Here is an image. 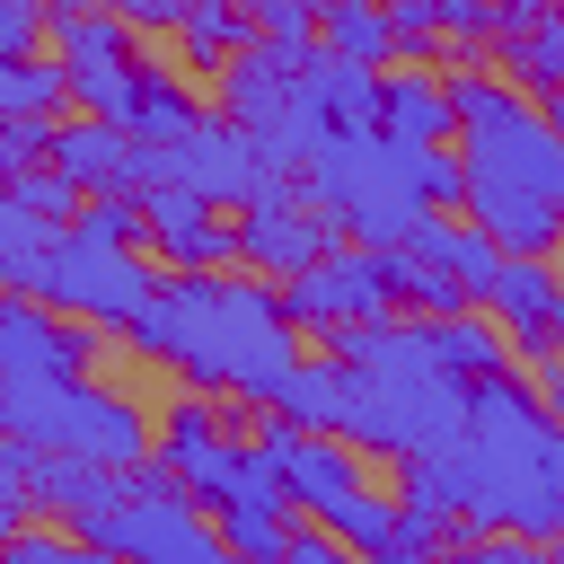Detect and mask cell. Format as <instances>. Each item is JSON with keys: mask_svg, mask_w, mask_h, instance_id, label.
I'll return each instance as SVG.
<instances>
[{"mask_svg": "<svg viewBox=\"0 0 564 564\" xmlns=\"http://www.w3.org/2000/svg\"><path fill=\"white\" fill-rule=\"evenodd\" d=\"M308 62H317V53H291V44H264V35H256V53H238V62L220 70V115L247 123V141L264 150L273 176H300L308 150L335 132L326 106H317V88H308Z\"/></svg>", "mask_w": 564, "mask_h": 564, "instance_id": "7", "label": "cell"}, {"mask_svg": "<svg viewBox=\"0 0 564 564\" xmlns=\"http://www.w3.org/2000/svg\"><path fill=\"white\" fill-rule=\"evenodd\" d=\"M458 538H467V520H449V511H432V502H405V494H397L388 529H379L361 555H370V564H441Z\"/></svg>", "mask_w": 564, "mask_h": 564, "instance_id": "20", "label": "cell"}, {"mask_svg": "<svg viewBox=\"0 0 564 564\" xmlns=\"http://www.w3.org/2000/svg\"><path fill=\"white\" fill-rule=\"evenodd\" d=\"M0 564H123V555H115V546H97L88 529H70V520H62V529H18V538L0 546Z\"/></svg>", "mask_w": 564, "mask_h": 564, "instance_id": "25", "label": "cell"}, {"mask_svg": "<svg viewBox=\"0 0 564 564\" xmlns=\"http://www.w3.org/2000/svg\"><path fill=\"white\" fill-rule=\"evenodd\" d=\"M555 564H564V546H555Z\"/></svg>", "mask_w": 564, "mask_h": 564, "instance_id": "34", "label": "cell"}, {"mask_svg": "<svg viewBox=\"0 0 564 564\" xmlns=\"http://www.w3.org/2000/svg\"><path fill=\"white\" fill-rule=\"evenodd\" d=\"M0 432L88 458V467H141L159 458V414H141V397L106 388V379H9L0 388Z\"/></svg>", "mask_w": 564, "mask_h": 564, "instance_id": "4", "label": "cell"}, {"mask_svg": "<svg viewBox=\"0 0 564 564\" xmlns=\"http://www.w3.org/2000/svg\"><path fill=\"white\" fill-rule=\"evenodd\" d=\"M247 9H264V0H247Z\"/></svg>", "mask_w": 564, "mask_h": 564, "instance_id": "36", "label": "cell"}, {"mask_svg": "<svg viewBox=\"0 0 564 564\" xmlns=\"http://www.w3.org/2000/svg\"><path fill=\"white\" fill-rule=\"evenodd\" d=\"M441 564H555V546H529V538H494V529H476V538H458Z\"/></svg>", "mask_w": 564, "mask_h": 564, "instance_id": "31", "label": "cell"}, {"mask_svg": "<svg viewBox=\"0 0 564 564\" xmlns=\"http://www.w3.org/2000/svg\"><path fill=\"white\" fill-rule=\"evenodd\" d=\"M546 9H564V0H546Z\"/></svg>", "mask_w": 564, "mask_h": 564, "instance_id": "35", "label": "cell"}, {"mask_svg": "<svg viewBox=\"0 0 564 564\" xmlns=\"http://www.w3.org/2000/svg\"><path fill=\"white\" fill-rule=\"evenodd\" d=\"M53 44V0H0V62H26Z\"/></svg>", "mask_w": 564, "mask_h": 564, "instance_id": "27", "label": "cell"}, {"mask_svg": "<svg viewBox=\"0 0 564 564\" xmlns=\"http://www.w3.org/2000/svg\"><path fill=\"white\" fill-rule=\"evenodd\" d=\"M317 44L344 53V62H397V26H388V0H317Z\"/></svg>", "mask_w": 564, "mask_h": 564, "instance_id": "21", "label": "cell"}, {"mask_svg": "<svg viewBox=\"0 0 564 564\" xmlns=\"http://www.w3.org/2000/svg\"><path fill=\"white\" fill-rule=\"evenodd\" d=\"M220 538H229L238 555H264V564H273L300 529H291V511H220Z\"/></svg>", "mask_w": 564, "mask_h": 564, "instance_id": "26", "label": "cell"}, {"mask_svg": "<svg viewBox=\"0 0 564 564\" xmlns=\"http://www.w3.org/2000/svg\"><path fill=\"white\" fill-rule=\"evenodd\" d=\"M256 441L273 449V467H282V494H291V511H308L317 529H335L361 494H370V476H361V458L370 449H352L344 432H300V423H282V414H264L256 423Z\"/></svg>", "mask_w": 564, "mask_h": 564, "instance_id": "11", "label": "cell"}, {"mask_svg": "<svg viewBox=\"0 0 564 564\" xmlns=\"http://www.w3.org/2000/svg\"><path fill=\"white\" fill-rule=\"evenodd\" d=\"M502 79H520L529 97H555L564 88V9H546L538 26H520L502 44Z\"/></svg>", "mask_w": 564, "mask_h": 564, "instance_id": "24", "label": "cell"}, {"mask_svg": "<svg viewBox=\"0 0 564 564\" xmlns=\"http://www.w3.org/2000/svg\"><path fill=\"white\" fill-rule=\"evenodd\" d=\"M485 308H494V326L511 335L520 361H555L564 352V273L546 256H502V273L485 282Z\"/></svg>", "mask_w": 564, "mask_h": 564, "instance_id": "15", "label": "cell"}, {"mask_svg": "<svg viewBox=\"0 0 564 564\" xmlns=\"http://www.w3.org/2000/svg\"><path fill=\"white\" fill-rule=\"evenodd\" d=\"M141 247L167 273H220L238 256V220H220V203L185 185H141Z\"/></svg>", "mask_w": 564, "mask_h": 564, "instance_id": "14", "label": "cell"}, {"mask_svg": "<svg viewBox=\"0 0 564 564\" xmlns=\"http://www.w3.org/2000/svg\"><path fill=\"white\" fill-rule=\"evenodd\" d=\"M256 35L264 44H291V53H317V0H264L256 9Z\"/></svg>", "mask_w": 564, "mask_h": 564, "instance_id": "30", "label": "cell"}, {"mask_svg": "<svg viewBox=\"0 0 564 564\" xmlns=\"http://www.w3.org/2000/svg\"><path fill=\"white\" fill-rule=\"evenodd\" d=\"M282 308H291V326L317 335V344H335V335H352V326H379V317H397L388 256L361 247V238H344L335 256H317L308 273L282 282Z\"/></svg>", "mask_w": 564, "mask_h": 564, "instance_id": "9", "label": "cell"}, {"mask_svg": "<svg viewBox=\"0 0 564 564\" xmlns=\"http://www.w3.org/2000/svg\"><path fill=\"white\" fill-rule=\"evenodd\" d=\"M62 238V220L53 212H35V203H18V194H0V282L9 291H35V273H44V247Z\"/></svg>", "mask_w": 564, "mask_h": 564, "instance_id": "23", "label": "cell"}, {"mask_svg": "<svg viewBox=\"0 0 564 564\" xmlns=\"http://www.w3.org/2000/svg\"><path fill=\"white\" fill-rule=\"evenodd\" d=\"M397 494L494 538L564 546V414L538 397L529 370L502 361L494 379L467 388L458 441L397 458Z\"/></svg>", "mask_w": 564, "mask_h": 564, "instance_id": "1", "label": "cell"}, {"mask_svg": "<svg viewBox=\"0 0 564 564\" xmlns=\"http://www.w3.org/2000/svg\"><path fill=\"white\" fill-rule=\"evenodd\" d=\"M35 167H53V123L0 115V176H35Z\"/></svg>", "mask_w": 564, "mask_h": 564, "instance_id": "29", "label": "cell"}, {"mask_svg": "<svg viewBox=\"0 0 564 564\" xmlns=\"http://www.w3.org/2000/svg\"><path fill=\"white\" fill-rule=\"evenodd\" d=\"M449 97H458V159H467L458 212L502 256H555L564 247V132L520 79L485 62H458Z\"/></svg>", "mask_w": 564, "mask_h": 564, "instance_id": "3", "label": "cell"}, {"mask_svg": "<svg viewBox=\"0 0 564 564\" xmlns=\"http://www.w3.org/2000/svg\"><path fill=\"white\" fill-rule=\"evenodd\" d=\"M388 26H397V62L441 53V0H388Z\"/></svg>", "mask_w": 564, "mask_h": 564, "instance_id": "28", "label": "cell"}, {"mask_svg": "<svg viewBox=\"0 0 564 564\" xmlns=\"http://www.w3.org/2000/svg\"><path fill=\"white\" fill-rule=\"evenodd\" d=\"M344 405H352V370H344V352L300 361V370H291V388L273 397V414H282V423H300V432H344Z\"/></svg>", "mask_w": 564, "mask_h": 564, "instance_id": "19", "label": "cell"}, {"mask_svg": "<svg viewBox=\"0 0 564 564\" xmlns=\"http://www.w3.org/2000/svg\"><path fill=\"white\" fill-rule=\"evenodd\" d=\"M273 564H370V555H361V546H344L335 529H300V538L273 555Z\"/></svg>", "mask_w": 564, "mask_h": 564, "instance_id": "32", "label": "cell"}, {"mask_svg": "<svg viewBox=\"0 0 564 564\" xmlns=\"http://www.w3.org/2000/svg\"><path fill=\"white\" fill-rule=\"evenodd\" d=\"M70 529H88L97 546H115L123 564H229L220 520H203V502L185 494V476L159 467V458L123 467L115 494H106L88 520H70Z\"/></svg>", "mask_w": 564, "mask_h": 564, "instance_id": "6", "label": "cell"}, {"mask_svg": "<svg viewBox=\"0 0 564 564\" xmlns=\"http://www.w3.org/2000/svg\"><path fill=\"white\" fill-rule=\"evenodd\" d=\"M106 361V326L35 300V291H9L0 308V370L9 379H97Z\"/></svg>", "mask_w": 564, "mask_h": 564, "instance_id": "13", "label": "cell"}, {"mask_svg": "<svg viewBox=\"0 0 564 564\" xmlns=\"http://www.w3.org/2000/svg\"><path fill=\"white\" fill-rule=\"evenodd\" d=\"M529 379H538V397L564 414V352H555V361H529Z\"/></svg>", "mask_w": 564, "mask_h": 564, "instance_id": "33", "label": "cell"}, {"mask_svg": "<svg viewBox=\"0 0 564 564\" xmlns=\"http://www.w3.org/2000/svg\"><path fill=\"white\" fill-rule=\"evenodd\" d=\"M159 264L141 256V247H115V238H97V229H62L53 247H44V273H35V300H53V308H70V317H88V326H106V335H123L150 300H159Z\"/></svg>", "mask_w": 564, "mask_h": 564, "instance_id": "8", "label": "cell"}, {"mask_svg": "<svg viewBox=\"0 0 564 564\" xmlns=\"http://www.w3.org/2000/svg\"><path fill=\"white\" fill-rule=\"evenodd\" d=\"M379 256H388V282H397V308H405V317H458V308H476L467 273H458L449 256H432L423 238H405V247H379Z\"/></svg>", "mask_w": 564, "mask_h": 564, "instance_id": "17", "label": "cell"}, {"mask_svg": "<svg viewBox=\"0 0 564 564\" xmlns=\"http://www.w3.org/2000/svg\"><path fill=\"white\" fill-rule=\"evenodd\" d=\"M300 194H308L317 212H335V229L361 238V247H405V238L432 220V203L414 194L405 159H397L379 132H326V141L308 150V167H300Z\"/></svg>", "mask_w": 564, "mask_h": 564, "instance_id": "5", "label": "cell"}, {"mask_svg": "<svg viewBox=\"0 0 564 564\" xmlns=\"http://www.w3.org/2000/svg\"><path fill=\"white\" fill-rule=\"evenodd\" d=\"M264 176H273L264 150H256L247 123H229V115H203L185 141L141 150V185H185V194H203V203H247Z\"/></svg>", "mask_w": 564, "mask_h": 564, "instance_id": "12", "label": "cell"}, {"mask_svg": "<svg viewBox=\"0 0 564 564\" xmlns=\"http://www.w3.org/2000/svg\"><path fill=\"white\" fill-rule=\"evenodd\" d=\"M555 273H564V264H555Z\"/></svg>", "mask_w": 564, "mask_h": 564, "instance_id": "37", "label": "cell"}, {"mask_svg": "<svg viewBox=\"0 0 564 564\" xmlns=\"http://www.w3.org/2000/svg\"><path fill=\"white\" fill-rule=\"evenodd\" d=\"M0 115H18V123H62V115H70V70H62V53L0 62Z\"/></svg>", "mask_w": 564, "mask_h": 564, "instance_id": "22", "label": "cell"}, {"mask_svg": "<svg viewBox=\"0 0 564 564\" xmlns=\"http://www.w3.org/2000/svg\"><path fill=\"white\" fill-rule=\"evenodd\" d=\"M379 141L388 150H441L458 141V97L441 70H388L379 79Z\"/></svg>", "mask_w": 564, "mask_h": 564, "instance_id": "16", "label": "cell"}, {"mask_svg": "<svg viewBox=\"0 0 564 564\" xmlns=\"http://www.w3.org/2000/svg\"><path fill=\"white\" fill-rule=\"evenodd\" d=\"M123 344H132L141 361L185 370V388L229 397V405H256V414H273V397H282L291 370L308 361L282 291L229 282V273H167L159 300L123 326Z\"/></svg>", "mask_w": 564, "mask_h": 564, "instance_id": "2", "label": "cell"}, {"mask_svg": "<svg viewBox=\"0 0 564 564\" xmlns=\"http://www.w3.org/2000/svg\"><path fill=\"white\" fill-rule=\"evenodd\" d=\"M335 247H344V229H335V212H317L300 194V176H264L238 203V264L264 273V282H291V273H308Z\"/></svg>", "mask_w": 564, "mask_h": 564, "instance_id": "10", "label": "cell"}, {"mask_svg": "<svg viewBox=\"0 0 564 564\" xmlns=\"http://www.w3.org/2000/svg\"><path fill=\"white\" fill-rule=\"evenodd\" d=\"M176 53H185V70H229L238 53H256V9L247 0H194L176 26Z\"/></svg>", "mask_w": 564, "mask_h": 564, "instance_id": "18", "label": "cell"}]
</instances>
